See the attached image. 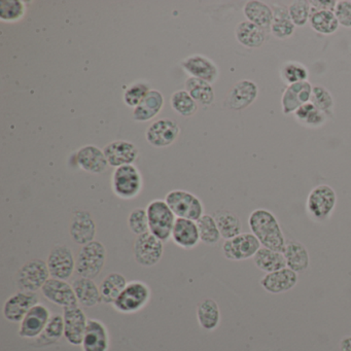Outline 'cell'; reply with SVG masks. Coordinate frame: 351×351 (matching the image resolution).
<instances>
[{
  "instance_id": "cell-1",
  "label": "cell",
  "mask_w": 351,
  "mask_h": 351,
  "mask_svg": "<svg viewBox=\"0 0 351 351\" xmlns=\"http://www.w3.org/2000/svg\"><path fill=\"white\" fill-rule=\"evenodd\" d=\"M248 226L263 247L285 252L287 246L285 234L281 230L278 219L270 210L258 208L252 211L248 217Z\"/></svg>"
},
{
  "instance_id": "cell-2",
  "label": "cell",
  "mask_w": 351,
  "mask_h": 351,
  "mask_svg": "<svg viewBox=\"0 0 351 351\" xmlns=\"http://www.w3.org/2000/svg\"><path fill=\"white\" fill-rule=\"evenodd\" d=\"M106 246L100 241L90 242L82 246L75 260V271L81 277L94 279L104 270L106 262Z\"/></svg>"
},
{
  "instance_id": "cell-3",
  "label": "cell",
  "mask_w": 351,
  "mask_h": 351,
  "mask_svg": "<svg viewBox=\"0 0 351 351\" xmlns=\"http://www.w3.org/2000/svg\"><path fill=\"white\" fill-rule=\"evenodd\" d=\"M149 231L162 242L169 241L176 219L165 200L156 199L149 203L147 208Z\"/></svg>"
},
{
  "instance_id": "cell-4",
  "label": "cell",
  "mask_w": 351,
  "mask_h": 351,
  "mask_svg": "<svg viewBox=\"0 0 351 351\" xmlns=\"http://www.w3.org/2000/svg\"><path fill=\"white\" fill-rule=\"evenodd\" d=\"M143 176L134 164L121 166L112 172V192L122 200L136 198L143 191Z\"/></svg>"
},
{
  "instance_id": "cell-5",
  "label": "cell",
  "mask_w": 351,
  "mask_h": 351,
  "mask_svg": "<svg viewBox=\"0 0 351 351\" xmlns=\"http://www.w3.org/2000/svg\"><path fill=\"white\" fill-rule=\"evenodd\" d=\"M337 204V194L328 184H319L312 189L307 197L306 208L308 215L316 221L330 219Z\"/></svg>"
},
{
  "instance_id": "cell-6",
  "label": "cell",
  "mask_w": 351,
  "mask_h": 351,
  "mask_svg": "<svg viewBox=\"0 0 351 351\" xmlns=\"http://www.w3.org/2000/svg\"><path fill=\"white\" fill-rule=\"evenodd\" d=\"M165 201L178 219L197 221L204 215L202 201L188 191H171L166 195Z\"/></svg>"
},
{
  "instance_id": "cell-7",
  "label": "cell",
  "mask_w": 351,
  "mask_h": 351,
  "mask_svg": "<svg viewBox=\"0 0 351 351\" xmlns=\"http://www.w3.org/2000/svg\"><path fill=\"white\" fill-rule=\"evenodd\" d=\"M149 299L151 289L147 283L139 280L130 281L112 306L121 313H135L145 308Z\"/></svg>"
},
{
  "instance_id": "cell-8",
  "label": "cell",
  "mask_w": 351,
  "mask_h": 351,
  "mask_svg": "<svg viewBox=\"0 0 351 351\" xmlns=\"http://www.w3.org/2000/svg\"><path fill=\"white\" fill-rule=\"evenodd\" d=\"M47 262L42 260H32L24 264L17 273V287L20 291L34 293L43 289L50 279Z\"/></svg>"
},
{
  "instance_id": "cell-9",
  "label": "cell",
  "mask_w": 351,
  "mask_h": 351,
  "mask_svg": "<svg viewBox=\"0 0 351 351\" xmlns=\"http://www.w3.org/2000/svg\"><path fill=\"white\" fill-rule=\"evenodd\" d=\"M164 242L151 232L137 236L133 246V254L137 264L145 268L155 266L162 258Z\"/></svg>"
},
{
  "instance_id": "cell-10",
  "label": "cell",
  "mask_w": 351,
  "mask_h": 351,
  "mask_svg": "<svg viewBox=\"0 0 351 351\" xmlns=\"http://www.w3.org/2000/svg\"><path fill=\"white\" fill-rule=\"evenodd\" d=\"M262 247L258 238L252 233H241L223 242V254L227 260L243 261L254 258Z\"/></svg>"
},
{
  "instance_id": "cell-11",
  "label": "cell",
  "mask_w": 351,
  "mask_h": 351,
  "mask_svg": "<svg viewBox=\"0 0 351 351\" xmlns=\"http://www.w3.org/2000/svg\"><path fill=\"white\" fill-rule=\"evenodd\" d=\"M180 134V128L176 121L163 118L155 121L147 127L145 139L152 147L163 149L173 145Z\"/></svg>"
},
{
  "instance_id": "cell-12",
  "label": "cell",
  "mask_w": 351,
  "mask_h": 351,
  "mask_svg": "<svg viewBox=\"0 0 351 351\" xmlns=\"http://www.w3.org/2000/svg\"><path fill=\"white\" fill-rule=\"evenodd\" d=\"M51 277L67 280L75 271V260L71 248L58 244L51 250L47 260Z\"/></svg>"
},
{
  "instance_id": "cell-13",
  "label": "cell",
  "mask_w": 351,
  "mask_h": 351,
  "mask_svg": "<svg viewBox=\"0 0 351 351\" xmlns=\"http://www.w3.org/2000/svg\"><path fill=\"white\" fill-rule=\"evenodd\" d=\"M180 66L190 77L202 80L211 85L219 80V67L215 61L204 55H191L180 62Z\"/></svg>"
},
{
  "instance_id": "cell-14",
  "label": "cell",
  "mask_w": 351,
  "mask_h": 351,
  "mask_svg": "<svg viewBox=\"0 0 351 351\" xmlns=\"http://www.w3.org/2000/svg\"><path fill=\"white\" fill-rule=\"evenodd\" d=\"M258 95V88L254 82L250 80H241L230 90L226 99V106L230 110L240 112L252 106L256 101Z\"/></svg>"
},
{
  "instance_id": "cell-15",
  "label": "cell",
  "mask_w": 351,
  "mask_h": 351,
  "mask_svg": "<svg viewBox=\"0 0 351 351\" xmlns=\"http://www.w3.org/2000/svg\"><path fill=\"white\" fill-rule=\"evenodd\" d=\"M42 293L47 300L63 308L79 305L73 285H69L66 280L51 277L43 287Z\"/></svg>"
},
{
  "instance_id": "cell-16",
  "label": "cell",
  "mask_w": 351,
  "mask_h": 351,
  "mask_svg": "<svg viewBox=\"0 0 351 351\" xmlns=\"http://www.w3.org/2000/svg\"><path fill=\"white\" fill-rule=\"evenodd\" d=\"M104 155L110 167L132 165L139 156V151L134 143L127 141H114L104 147Z\"/></svg>"
},
{
  "instance_id": "cell-17",
  "label": "cell",
  "mask_w": 351,
  "mask_h": 351,
  "mask_svg": "<svg viewBox=\"0 0 351 351\" xmlns=\"http://www.w3.org/2000/svg\"><path fill=\"white\" fill-rule=\"evenodd\" d=\"M63 319H64V336L66 340L71 344L81 345L83 343L84 335L88 324L85 312L79 307V305L64 308Z\"/></svg>"
},
{
  "instance_id": "cell-18",
  "label": "cell",
  "mask_w": 351,
  "mask_h": 351,
  "mask_svg": "<svg viewBox=\"0 0 351 351\" xmlns=\"http://www.w3.org/2000/svg\"><path fill=\"white\" fill-rule=\"evenodd\" d=\"M75 161L81 169L91 174L104 173L110 166L104 149L94 145H84L77 149Z\"/></svg>"
},
{
  "instance_id": "cell-19",
  "label": "cell",
  "mask_w": 351,
  "mask_h": 351,
  "mask_svg": "<svg viewBox=\"0 0 351 351\" xmlns=\"http://www.w3.org/2000/svg\"><path fill=\"white\" fill-rule=\"evenodd\" d=\"M38 304L36 293L19 291L11 295L3 305V315L10 322H19L23 320L30 309Z\"/></svg>"
},
{
  "instance_id": "cell-20",
  "label": "cell",
  "mask_w": 351,
  "mask_h": 351,
  "mask_svg": "<svg viewBox=\"0 0 351 351\" xmlns=\"http://www.w3.org/2000/svg\"><path fill=\"white\" fill-rule=\"evenodd\" d=\"M51 317L52 316H51L50 310L46 306L40 303L36 304L22 320L19 330L20 336L22 338H34V337L40 336Z\"/></svg>"
},
{
  "instance_id": "cell-21",
  "label": "cell",
  "mask_w": 351,
  "mask_h": 351,
  "mask_svg": "<svg viewBox=\"0 0 351 351\" xmlns=\"http://www.w3.org/2000/svg\"><path fill=\"white\" fill-rule=\"evenodd\" d=\"M313 86L308 82L287 86L281 97V106L285 114H295L303 104L310 102Z\"/></svg>"
},
{
  "instance_id": "cell-22",
  "label": "cell",
  "mask_w": 351,
  "mask_h": 351,
  "mask_svg": "<svg viewBox=\"0 0 351 351\" xmlns=\"http://www.w3.org/2000/svg\"><path fill=\"white\" fill-rule=\"evenodd\" d=\"M298 279V273L287 267L275 272L267 273L261 279L260 285L267 293L278 295L293 289L297 285Z\"/></svg>"
},
{
  "instance_id": "cell-23",
  "label": "cell",
  "mask_w": 351,
  "mask_h": 351,
  "mask_svg": "<svg viewBox=\"0 0 351 351\" xmlns=\"http://www.w3.org/2000/svg\"><path fill=\"white\" fill-rule=\"evenodd\" d=\"M71 239L75 243L84 246L94 241L96 235V225L93 217L88 211L79 210L75 213L69 228Z\"/></svg>"
},
{
  "instance_id": "cell-24",
  "label": "cell",
  "mask_w": 351,
  "mask_h": 351,
  "mask_svg": "<svg viewBox=\"0 0 351 351\" xmlns=\"http://www.w3.org/2000/svg\"><path fill=\"white\" fill-rule=\"evenodd\" d=\"M172 240L184 250H193L200 243L197 221L186 219H176L172 230Z\"/></svg>"
},
{
  "instance_id": "cell-25",
  "label": "cell",
  "mask_w": 351,
  "mask_h": 351,
  "mask_svg": "<svg viewBox=\"0 0 351 351\" xmlns=\"http://www.w3.org/2000/svg\"><path fill=\"white\" fill-rule=\"evenodd\" d=\"M164 104L165 99L163 94L158 90L152 89L143 101L133 108V120L138 123H147L154 120L161 112Z\"/></svg>"
},
{
  "instance_id": "cell-26",
  "label": "cell",
  "mask_w": 351,
  "mask_h": 351,
  "mask_svg": "<svg viewBox=\"0 0 351 351\" xmlns=\"http://www.w3.org/2000/svg\"><path fill=\"white\" fill-rule=\"evenodd\" d=\"M82 346L83 351L108 350V332L101 322L97 319L88 320Z\"/></svg>"
},
{
  "instance_id": "cell-27",
  "label": "cell",
  "mask_w": 351,
  "mask_h": 351,
  "mask_svg": "<svg viewBox=\"0 0 351 351\" xmlns=\"http://www.w3.org/2000/svg\"><path fill=\"white\" fill-rule=\"evenodd\" d=\"M243 14L246 21L252 22L264 32H271L274 14L270 5L258 0H250L244 5Z\"/></svg>"
},
{
  "instance_id": "cell-28",
  "label": "cell",
  "mask_w": 351,
  "mask_h": 351,
  "mask_svg": "<svg viewBox=\"0 0 351 351\" xmlns=\"http://www.w3.org/2000/svg\"><path fill=\"white\" fill-rule=\"evenodd\" d=\"M267 32L252 22L241 21L235 28V38L241 46L247 49H258L264 45Z\"/></svg>"
},
{
  "instance_id": "cell-29",
  "label": "cell",
  "mask_w": 351,
  "mask_h": 351,
  "mask_svg": "<svg viewBox=\"0 0 351 351\" xmlns=\"http://www.w3.org/2000/svg\"><path fill=\"white\" fill-rule=\"evenodd\" d=\"M73 287L80 305L84 307H94L102 302L99 287L93 279L80 277L73 281Z\"/></svg>"
},
{
  "instance_id": "cell-30",
  "label": "cell",
  "mask_w": 351,
  "mask_h": 351,
  "mask_svg": "<svg viewBox=\"0 0 351 351\" xmlns=\"http://www.w3.org/2000/svg\"><path fill=\"white\" fill-rule=\"evenodd\" d=\"M285 262L287 268L295 271V273H302L309 268L310 256L307 248L298 241L287 242L285 252Z\"/></svg>"
},
{
  "instance_id": "cell-31",
  "label": "cell",
  "mask_w": 351,
  "mask_h": 351,
  "mask_svg": "<svg viewBox=\"0 0 351 351\" xmlns=\"http://www.w3.org/2000/svg\"><path fill=\"white\" fill-rule=\"evenodd\" d=\"M274 18H273L271 34L278 40H287L291 38L295 32V24L289 17V8L283 5H271Z\"/></svg>"
},
{
  "instance_id": "cell-32",
  "label": "cell",
  "mask_w": 351,
  "mask_h": 351,
  "mask_svg": "<svg viewBox=\"0 0 351 351\" xmlns=\"http://www.w3.org/2000/svg\"><path fill=\"white\" fill-rule=\"evenodd\" d=\"M254 265L263 272L272 273L287 268L283 252H275L266 247H261L254 256Z\"/></svg>"
},
{
  "instance_id": "cell-33",
  "label": "cell",
  "mask_w": 351,
  "mask_h": 351,
  "mask_svg": "<svg viewBox=\"0 0 351 351\" xmlns=\"http://www.w3.org/2000/svg\"><path fill=\"white\" fill-rule=\"evenodd\" d=\"M184 90L201 106H210L215 102V93L213 85L202 80L189 77L184 83Z\"/></svg>"
},
{
  "instance_id": "cell-34",
  "label": "cell",
  "mask_w": 351,
  "mask_h": 351,
  "mask_svg": "<svg viewBox=\"0 0 351 351\" xmlns=\"http://www.w3.org/2000/svg\"><path fill=\"white\" fill-rule=\"evenodd\" d=\"M197 318H198L199 324L204 330H215L221 322V310H219V304L213 299L203 300L197 308Z\"/></svg>"
},
{
  "instance_id": "cell-35",
  "label": "cell",
  "mask_w": 351,
  "mask_h": 351,
  "mask_svg": "<svg viewBox=\"0 0 351 351\" xmlns=\"http://www.w3.org/2000/svg\"><path fill=\"white\" fill-rule=\"evenodd\" d=\"M128 285L127 279L120 273H110L100 285L101 300L106 304H114Z\"/></svg>"
},
{
  "instance_id": "cell-36",
  "label": "cell",
  "mask_w": 351,
  "mask_h": 351,
  "mask_svg": "<svg viewBox=\"0 0 351 351\" xmlns=\"http://www.w3.org/2000/svg\"><path fill=\"white\" fill-rule=\"evenodd\" d=\"M309 24L316 34H322V36H330L335 34L340 26L334 12L316 11L313 8L311 9Z\"/></svg>"
},
{
  "instance_id": "cell-37",
  "label": "cell",
  "mask_w": 351,
  "mask_h": 351,
  "mask_svg": "<svg viewBox=\"0 0 351 351\" xmlns=\"http://www.w3.org/2000/svg\"><path fill=\"white\" fill-rule=\"evenodd\" d=\"M213 217L217 221L221 238H223V239H232V238L241 234V221H240L239 217L232 213L231 211H217Z\"/></svg>"
},
{
  "instance_id": "cell-38",
  "label": "cell",
  "mask_w": 351,
  "mask_h": 351,
  "mask_svg": "<svg viewBox=\"0 0 351 351\" xmlns=\"http://www.w3.org/2000/svg\"><path fill=\"white\" fill-rule=\"evenodd\" d=\"M295 120L307 128L317 129L326 124L328 117L326 114L318 110L311 102L303 104L299 110H295Z\"/></svg>"
},
{
  "instance_id": "cell-39",
  "label": "cell",
  "mask_w": 351,
  "mask_h": 351,
  "mask_svg": "<svg viewBox=\"0 0 351 351\" xmlns=\"http://www.w3.org/2000/svg\"><path fill=\"white\" fill-rule=\"evenodd\" d=\"M170 106L176 114L184 118H190L198 112V104L186 90L173 92L170 97Z\"/></svg>"
},
{
  "instance_id": "cell-40",
  "label": "cell",
  "mask_w": 351,
  "mask_h": 351,
  "mask_svg": "<svg viewBox=\"0 0 351 351\" xmlns=\"http://www.w3.org/2000/svg\"><path fill=\"white\" fill-rule=\"evenodd\" d=\"M27 5L23 0H0V21L17 23L25 17Z\"/></svg>"
},
{
  "instance_id": "cell-41",
  "label": "cell",
  "mask_w": 351,
  "mask_h": 351,
  "mask_svg": "<svg viewBox=\"0 0 351 351\" xmlns=\"http://www.w3.org/2000/svg\"><path fill=\"white\" fill-rule=\"evenodd\" d=\"M201 242L207 245H215L221 240V235L215 217L204 215L197 221Z\"/></svg>"
},
{
  "instance_id": "cell-42",
  "label": "cell",
  "mask_w": 351,
  "mask_h": 351,
  "mask_svg": "<svg viewBox=\"0 0 351 351\" xmlns=\"http://www.w3.org/2000/svg\"><path fill=\"white\" fill-rule=\"evenodd\" d=\"M151 90V86L147 82H134L125 89L123 101L128 108H135L143 101Z\"/></svg>"
},
{
  "instance_id": "cell-43",
  "label": "cell",
  "mask_w": 351,
  "mask_h": 351,
  "mask_svg": "<svg viewBox=\"0 0 351 351\" xmlns=\"http://www.w3.org/2000/svg\"><path fill=\"white\" fill-rule=\"evenodd\" d=\"M280 77L283 83L287 84V86L303 83V82H308L309 71L302 63L287 62L281 69Z\"/></svg>"
},
{
  "instance_id": "cell-44",
  "label": "cell",
  "mask_w": 351,
  "mask_h": 351,
  "mask_svg": "<svg viewBox=\"0 0 351 351\" xmlns=\"http://www.w3.org/2000/svg\"><path fill=\"white\" fill-rule=\"evenodd\" d=\"M310 102L318 110H322L324 114H326L328 118L332 116L335 106L334 97L326 88L322 87V86H313Z\"/></svg>"
},
{
  "instance_id": "cell-45",
  "label": "cell",
  "mask_w": 351,
  "mask_h": 351,
  "mask_svg": "<svg viewBox=\"0 0 351 351\" xmlns=\"http://www.w3.org/2000/svg\"><path fill=\"white\" fill-rule=\"evenodd\" d=\"M311 5L309 1L297 0L289 7V17L297 27H303L309 22L311 15Z\"/></svg>"
},
{
  "instance_id": "cell-46",
  "label": "cell",
  "mask_w": 351,
  "mask_h": 351,
  "mask_svg": "<svg viewBox=\"0 0 351 351\" xmlns=\"http://www.w3.org/2000/svg\"><path fill=\"white\" fill-rule=\"evenodd\" d=\"M128 227L130 231L137 236L149 232L147 209L138 207L131 211L128 217Z\"/></svg>"
},
{
  "instance_id": "cell-47",
  "label": "cell",
  "mask_w": 351,
  "mask_h": 351,
  "mask_svg": "<svg viewBox=\"0 0 351 351\" xmlns=\"http://www.w3.org/2000/svg\"><path fill=\"white\" fill-rule=\"evenodd\" d=\"M62 335H64V319L63 316L54 314L49 320L46 328L40 335V338L48 343H52L59 340Z\"/></svg>"
},
{
  "instance_id": "cell-48",
  "label": "cell",
  "mask_w": 351,
  "mask_h": 351,
  "mask_svg": "<svg viewBox=\"0 0 351 351\" xmlns=\"http://www.w3.org/2000/svg\"><path fill=\"white\" fill-rule=\"evenodd\" d=\"M339 25L351 28V0H339L334 11Z\"/></svg>"
},
{
  "instance_id": "cell-49",
  "label": "cell",
  "mask_w": 351,
  "mask_h": 351,
  "mask_svg": "<svg viewBox=\"0 0 351 351\" xmlns=\"http://www.w3.org/2000/svg\"><path fill=\"white\" fill-rule=\"evenodd\" d=\"M309 3L316 11L334 12L338 1L337 0H310Z\"/></svg>"
},
{
  "instance_id": "cell-50",
  "label": "cell",
  "mask_w": 351,
  "mask_h": 351,
  "mask_svg": "<svg viewBox=\"0 0 351 351\" xmlns=\"http://www.w3.org/2000/svg\"><path fill=\"white\" fill-rule=\"evenodd\" d=\"M341 351H351V336H346L340 341Z\"/></svg>"
}]
</instances>
